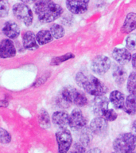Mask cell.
<instances>
[{"label":"cell","instance_id":"1","mask_svg":"<svg viewBox=\"0 0 136 153\" xmlns=\"http://www.w3.org/2000/svg\"><path fill=\"white\" fill-rule=\"evenodd\" d=\"M33 10L39 21L50 23L55 21L63 13V8L52 0H38L34 3Z\"/></svg>","mask_w":136,"mask_h":153},{"label":"cell","instance_id":"2","mask_svg":"<svg viewBox=\"0 0 136 153\" xmlns=\"http://www.w3.org/2000/svg\"><path fill=\"white\" fill-rule=\"evenodd\" d=\"M76 81L81 88L90 95L98 97L103 96L107 92V87L97 77L89 75L87 76L82 72H79L76 75Z\"/></svg>","mask_w":136,"mask_h":153},{"label":"cell","instance_id":"3","mask_svg":"<svg viewBox=\"0 0 136 153\" xmlns=\"http://www.w3.org/2000/svg\"><path fill=\"white\" fill-rule=\"evenodd\" d=\"M136 148V136L132 132L119 136L113 142V148L117 153H129Z\"/></svg>","mask_w":136,"mask_h":153},{"label":"cell","instance_id":"4","mask_svg":"<svg viewBox=\"0 0 136 153\" xmlns=\"http://www.w3.org/2000/svg\"><path fill=\"white\" fill-rule=\"evenodd\" d=\"M61 96L69 104H74L81 107L88 104V99L86 96L81 91L71 86L63 88Z\"/></svg>","mask_w":136,"mask_h":153},{"label":"cell","instance_id":"5","mask_svg":"<svg viewBox=\"0 0 136 153\" xmlns=\"http://www.w3.org/2000/svg\"><path fill=\"white\" fill-rule=\"evenodd\" d=\"M13 14L26 26H31L33 23V15L32 10L24 2L16 3L13 6Z\"/></svg>","mask_w":136,"mask_h":153},{"label":"cell","instance_id":"6","mask_svg":"<svg viewBox=\"0 0 136 153\" xmlns=\"http://www.w3.org/2000/svg\"><path fill=\"white\" fill-rule=\"evenodd\" d=\"M56 140L58 144V153H67L71 148L72 136L66 128H61L56 132Z\"/></svg>","mask_w":136,"mask_h":153},{"label":"cell","instance_id":"7","mask_svg":"<svg viewBox=\"0 0 136 153\" xmlns=\"http://www.w3.org/2000/svg\"><path fill=\"white\" fill-rule=\"evenodd\" d=\"M111 65L112 62L109 57L103 55H100L92 60L91 69L98 75H103L109 70Z\"/></svg>","mask_w":136,"mask_h":153},{"label":"cell","instance_id":"8","mask_svg":"<svg viewBox=\"0 0 136 153\" xmlns=\"http://www.w3.org/2000/svg\"><path fill=\"white\" fill-rule=\"evenodd\" d=\"M108 99L105 96L95 97L92 103V109L94 115L96 117H103L105 112L108 109Z\"/></svg>","mask_w":136,"mask_h":153},{"label":"cell","instance_id":"9","mask_svg":"<svg viewBox=\"0 0 136 153\" xmlns=\"http://www.w3.org/2000/svg\"><path fill=\"white\" fill-rule=\"evenodd\" d=\"M87 120L84 116L83 112L80 108H75L72 111L69 117V126L72 129H83L85 128Z\"/></svg>","mask_w":136,"mask_h":153},{"label":"cell","instance_id":"10","mask_svg":"<svg viewBox=\"0 0 136 153\" xmlns=\"http://www.w3.org/2000/svg\"><path fill=\"white\" fill-rule=\"evenodd\" d=\"M90 0H67L66 7L74 14H81L88 10Z\"/></svg>","mask_w":136,"mask_h":153},{"label":"cell","instance_id":"11","mask_svg":"<svg viewBox=\"0 0 136 153\" xmlns=\"http://www.w3.org/2000/svg\"><path fill=\"white\" fill-rule=\"evenodd\" d=\"M89 128L96 136H103L107 132L108 124L103 117H97L91 121Z\"/></svg>","mask_w":136,"mask_h":153},{"label":"cell","instance_id":"12","mask_svg":"<svg viewBox=\"0 0 136 153\" xmlns=\"http://www.w3.org/2000/svg\"><path fill=\"white\" fill-rule=\"evenodd\" d=\"M16 55V48L10 39H3L0 43V57L10 58Z\"/></svg>","mask_w":136,"mask_h":153},{"label":"cell","instance_id":"13","mask_svg":"<svg viewBox=\"0 0 136 153\" xmlns=\"http://www.w3.org/2000/svg\"><path fill=\"white\" fill-rule=\"evenodd\" d=\"M112 57L119 65H124L128 63L132 58L131 53L125 48H115L112 51Z\"/></svg>","mask_w":136,"mask_h":153},{"label":"cell","instance_id":"14","mask_svg":"<svg viewBox=\"0 0 136 153\" xmlns=\"http://www.w3.org/2000/svg\"><path fill=\"white\" fill-rule=\"evenodd\" d=\"M22 43L25 49L27 50H33L38 49V44L36 35L32 31H26L22 34Z\"/></svg>","mask_w":136,"mask_h":153},{"label":"cell","instance_id":"15","mask_svg":"<svg viewBox=\"0 0 136 153\" xmlns=\"http://www.w3.org/2000/svg\"><path fill=\"white\" fill-rule=\"evenodd\" d=\"M2 33L7 38L14 39L20 34V27L14 21H7L2 27Z\"/></svg>","mask_w":136,"mask_h":153},{"label":"cell","instance_id":"16","mask_svg":"<svg viewBox=\"0 0 136 153\" xmlns=\"http://www.w3.org/2000/svg\"><path fill=\"white\" fill-rule=\"evenodd\" d=\"M69 117L70 116L64 111H57L52 114V121L60 128H66L69 125Z\"/></svg>","mask_w":136,"mask_h":153},{"label":"cell","instance_id":"17","mask_svg":"<svg viewBox=\"0 0 136 153\" xmlns=\"http://www.w3.org/2000/svg\"><path fill=\"white\" fill-rule=\"evenodd\" d=\"M109 99L110 101L112 102V104L115 108H118V109L123 108L125 98H124L123 93H121L120 91H112V93H110Z\"/></svg>","mask_w":136,"mask_h":153},{"label":"cell","instance_id":"18","mask_svg":"<svg viewBox=\"0 0 136 153\" xmlns=\"http://www.w3.org/2000/svg\"><path fill=\"white\" fill-rule=\"evenodd\" d=\"M136 29V13L131 12L126 15L122 31L123 33H130Z\"/></svg>","mask_w":136,"mask_h":153},{"label":"cell","instance_id":"19","mask_svg":"<svg viewBox=\"0 0 136 153\" xmlns=\"http://www.w3.org/2000/svg\"><path fill=\"white\" fill-rule=\"evenodd\" d=\"M112 75H113L115 81L118 85H123L127 77L126 69L123 66H122L121 65H116L114 67Z\"/></svg>","mask_w":136,"mask_h":153},{"label":"cell","instance_id":"20","mask_svg":"<svg viewBox=\"0 0 136 153\" xmlns=\"http://www.w3.org/2000/svg\"><path fill=\"white\" fill-rule=\"evenodd\" d=\"M123 110L129 115L136 113V94H130L125 100Z\"/></svg>","mask_w":136,"mask_h":153},{"label":"cell","instance_id":"21","mask_svg":"<svg viewBox=\"0 0 136 153\" xmlns=\"http://www.w3.org/2000/svg\"><path fill=\"white\" fill-rule=\"evenodd\" d=\"M52 38L53 37H52L50 30H41L38 31V33L36 34V38H37L38 43L41 45H45V44L52 42Z\"/></svg>","mask_w":136,"mask_h":153},{"label":"cell","instance_id":"22","mask_svg":"<svg viewBox=\"0 0 136 153\" xmlns=\"http://www.w3.org/2000/svg\"><path fill=\"white\" fill-rule=\"evenodd\" d=\"M38 121L43 128H48L50 125V117L45 109H41L38 113Z\"/></svg>","mask_w":136,"mask_h":153},{"label":"cell","instance_id":"23","mask_svg":"<svg viewBox=\"0 0 136 153\" xmlns=\"http://www.w3.org/2000/svg\"><path fill=\"white\" fill-rule=\"evenodd\" d=\"M126 88L130 94H136V72H132L129 75Z\"/></svg>","mask_w":136,"mask_h":153},{"label":"cell","instance_id":"24","mask_svg":"<svg viewBox=\"0 0 136 153\" xmlns=\"http://www.w3.org/2000/svg\"><path fill=\"white\" fill-rule=\"evenodd\" d=\"M50 32L52 33V37L56 39H60L64 35V27L59 24H52L50 26Z\"/></svg>","mask_w":136,"mask_h":153},{"label":"cell","instance_id":"25","mask_svg":"<svg viewBox=\"0 0 136 153\" xmlns=\"http://www.w3.org/2000/svg\"><path fill=\"white\" fill-rule=\"evenodd\" d=\"M92 131H91L90 128L84 129L82 131V133H81V137H80V142L83 143L85 147H87L90 143L91 140L92 139Z\"/></svg>","mask_w":136,"mask_h":153},{"label":"cell","instance_id":"26","mask_svg":"<svg viewBox=\"0 0 136 153\" xmlns=\"http://www.w3.org/2000/svg\"><path fill=\"white\" fill-rule=\"evenodd\" d=\"M75 57V55L72 53H66V54L62 55L61 57H54L53 59L52 60L51 62V65H60L62 62H65L67 60L71 59V58H73Z\"/></svg>","mask_w":136,"mask_h":153},{"label":"cell","instance_id":"27","mask_svg":"<svg viewBox=\"0 0 136 153\" xmlns=\"http://www.w3.org/2000/svg\"><path fill=\"white\" fill-rule=\"evenodd\" d=\"M126 48L130 50H136V34H131L126 38Z\"/></svg>","mask_w":136,"mask_h":153},{"label":"cell","instance_id":"28","mask_svg":"<svg viewBox=\"0 0 136 153\" xmlns=\"http://www.w3.org/2000/svg\"><path fill=\"white\" fill-rule=\"evenodd\" d=\"M10 10L9 2L7 0H1V4H0V17L4 18L8 15Z\"/></svg>","mask_w":136,"mask_h":153},{"label":"cell","instance_id":"29","mask_svg":"<svg viewBox=\"0 0 136 153\" xmlns=\"http://www.w3.org/2000/svg\"><path fill=\"white\" fill-rule=\"evenodd\" d=\"M69 153H86L85 146L81 142L75 143L70 148Z\"/></svg>","mask_w":136,"mask_h":153},{"label":"cell","instance_id":"30","mask_svg":"<svg viewBox=\"0 0 136 153\" xmlns=\"http://www.w3.org/2000/svg\"><path fill=\"white\" fill-rule=\"evenodd\" d=\"M0 140H1V143H4V144L9 143L11 140L10 134L2 128H0Z\"/></svg>","mask_w":136,"mask_h":153},{"label":"cell","instance_id":"31","mask_svg":"<svg viewBox=\"0 0 136 153\" xmlns=\"http://www.w3.org/2000/svg\"><path fill=\"white\" fill-rule=\"evenodd\" d=\"M118 115L113 109H108L105 112L104 115H103V118H104L107 121H114L117 119Z\"/></svg>","mask_w":136,"mask_h":153},{"label":"cell","instance_id":"32","mask_svg":"<svg viewBox=\"0 0 136 153\" xmlns=\"http://www.w3.org/2000/svg\"><path fill=\"white\" fill-rule=\"evenodd\" d=\"M131 63H132V67H133L135 69H136V53L132 55V58H131Z\"/></svg>","mask_w":136,"mask_h":153},{"label":"cell","instance_id":"33","mask_svg":"<svg viewBox=\"0 0 136 153\" xmlns=\"http://www.w3.org/2000/svg\"><path fill=\"white\" fill-rule=\"evenodd\" d=\"M86 153H101V151L99 148H92V149L88 151Z\"/></svg>","mask_w":136,"mask_h":153},{"label":"cell","instance_id":"34","mask_svg":"<svg viewBox=\"0 0 136 153\" xmlns=\"http://www.w3.org/2000/svg\"><path fill=\"white\" fill-rule=\"evenodd\" d=\"M131 131H132V133L136 136V120H135L131 124Z\"/></svg>","mask_w":136,"mask_h":153},{"label":"cell","instance_id":"35","mask_svg":"<svg viewBox=\"0 0 136 153\" xmlns=\"http://www.w3.org/2000/svg\"><path fill=\"white\" fill-rule=\"evenodd\" d=\"M21 1L24 3H26V4H31V3L37 2V0H21Z\"/></svg>","mask_w":136,"mask_h":153},{"label":"cell","instance_id":"36","mask_svg":"<svg viewBox=\"0 0 136 153\" xmlns=\"http://www.w3.org/2000/svg\"><path fill=\"white\" fill-rule=\"evenodd\" d=\"M1 106L2 107H7L8 106V102L7 100H2L1 101Z\"/></svg>","mask_w":136,"mask_h":153},{"label":"cell","instance_id":"37","mask_svg":"<svg viewBox=\"0 0 136 153\" xmlns=\"http://www.w3.org/2000/svg\"><path fill=\"white\" fill-rule=\"evenodd\" d=\"M113 153H115V152H113ZM115 153H117V152H115ZM129 153H136V151L135 150V151H133V152H129Z\"/></svg>","mask_w":136,"mask_h":153}]
</instances>
